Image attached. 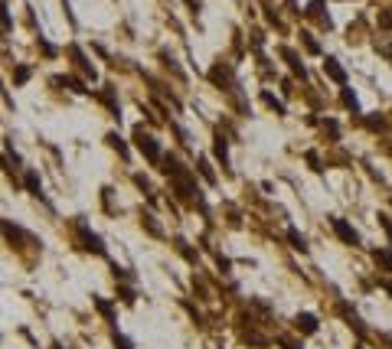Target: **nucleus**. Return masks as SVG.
<instances>
[{"mask_svg": "<svg viewBox=\"0 0 392 349\" xmlns=\"http://www.w3.org/2000/svg\"><path fill=\"white\" fill-rule=\"evenodd\" d=\"M389 343H392V339H389Z\"/></svg>", "mask_w": 392, "mask_h": 349, "instance_id": "nucleus-16", "label": "nucleus"}, {"mask_svg": "<svg viewBox=\"0 0 392 349\" xmlns=\"http://www.w3.org/2000/svg\"><path fill=\"white\" fill-rule=\"evenodd\" d=\"M334 232L346 241V245H360V235H356V229H350L343 219H334Z\"/></svg>", "mask_w": 392, "mask_h": 349, "instance_id": "nucleus-2", "label": "nucleus"}, {"mask_svg": "<svg viewBox=\"0 0 392 349\" xmlns=\"http://www.w3.org/2000/svg\"><path fill=\"white\" fill-rule=\"evenodd\" d=\"M26 78H30V66H20V69L13 72V82H16V85H23Z\"/></svg>", "mask_w": 392, "mask_h": 349, "instance_id": "nucleus-10", "label": "nucleus"}, {"mask_svg": "<svg viewBox=\"0 0 392 349\" xmlns=\"http://www.w3.org/2000/svg\"><path fill=\"white\" fill-rule=\"evenodd\" d=\"M216 157L222 160V167L229 163V154H226V140H222V137H216Z\"/></svg>", "mask_w": 392, "mask_h": 349, "instance_id": "nucleus-9", "label": "nucleus"}, {"mask_svg": "<svg viewBox=\"0 0 392 349\" xmlns=\"http://www.w3.org/2000/svg\"><path fill=\"white\" fill-rule=\"evenodd\" d=\"M134 137H138L141 154H147V160H150V163H157V160H160V147H157V140H154V137H147L144 131H138Z\"/></svg>", "mask_w": 392, "mask_h": 349, "instance_id": "nucleus-1", "label": "nucleus"}, {"mask_svg": "<svg viewBox=\"0 0 392 349\" xmlns=\"http://www.w3.org/2000/svg\"><path fill=\"white\" fill-rule=\"evenodd\" d=\"M324 72H327V75H330V78H334V82H340V85L346 82V72H343V69H340V66H337V59H327V62H324Z\"/></svg>", "mask_w": 392, "mask_h": 349, "instance_id": "nucleus-6", "label": "nucleus"}, {"mask_svg": "<svg viewBox=\"0 0 392 349\" xmlns=\"http://www.w3.org/2000/svg\"><path fill=\"white\" fill-rule=\"evenodd\" d=\"M0 30H10V13H7V4H0Z\"/></svg>", "mask_w": 392, "mask_h": 349, "instance_id": "nucleus-11", "label": "nucleus"}, {"mask_svg": "<svg viewBox=\"0 0 392 349\" xmlns=\"http://www.w3.org/2000/svg\"><path fill=\"white\" fill-rule=\"evenodd\" d=\"M294 330H298V333H317V317L298 313V317H294Z\"/></svg>", "mask_w": 392, "mask_h": 349, "instance_id": "nucleus-3", "label": "nucleus"}, {"mask_svg": "<svg viewBox=\"0 0 392 349\" xmlns=\"http://www.w3.org/2000/svg\"><path fill=\"white\" fill-rule=\"evenodd\" d=\"M376 261H379V264H386L389 271H392V255H389V252H376Z\"/></svg>", "mask_w": 392, "mask_h": 349, "instance_id": "nucleus-13", "label": "nucleus"}, {"mask_svg": "<svg viewBox=\"0 0 392 349\" xmlns=\"http://www.w3.org/2000/svg\"><path fill=\"white\" fill-rule=\"evenodd\" d=\"M79 232H82V241H85V248L88 252H95V255H105V245H102V238L98 235H92L85 225H79Z\"/></svg>", "mask_w": 392, "mask_h": 349, "instance_id": "nucleus-5", "label": "nucleus"}, {"mask_svg": "<svg viewBox=\"0 0 392 349\" xmlns=\"http://www.w3.org/2000/svg\"><path fill=\"white\" fill-rule=\"evenodd\" d=\"M26 190H30L33 196H40V193H43V183H40V176H36V173H26Z\"/></svg>", "mask_w": 392, "mask_h": 349, "instance_id": "nucleus-7", "label": "nucleus"}, {"mask_svg": "<svg viewBox=\"0 0 392 349\" xmlns=\"http://www.w3.org/2000/svg\"><path fill=\"white\" fill-rule=\"evenodd\" d=\"M343 105H346V108H353V111H356V95L350 92V88H343Z\"/></svg>", "mask_w": 392, "mask_h": 349, "instance_id": "nucleus-12", "label": "nucleus"}, {"mask_svg": "<svg viewBox=\"0 0 392 349\" xmlns=\"http://www.w3.org/2000/svg\"><path fill=\"white\" fill-rule=\"evenodd\" d=\"M0 232L7 235V241H13V245H20V241H26V232L20 225H13V222H0Z\"/></svg>", "mask_w": 392, "mask_h": 349, "instance_id": "nucleus-4", "label": "nucleus"}, {"mask_svg": "<svg viewBox=\"0 0 392 349\" xmlns=\"http://www.w3.org/2000/svg\"><path fill=\"white\" fill-rule=\"evenodd\" d=\"M95 307H98V313H102V317H105V320H108V323H111V320H114V313H111V303H108V300H102V297H95Z\"/></svg>", "mask_w": 392, "mask_h": 349, "instance_id": "nucleus-8", "label": "nucleus"}, {"mask_svg": "<svg viewBox=\"0 0 392 349\" xmlns=\"http://www.w3.org/2000/svg\"><path fill=\"white\" fill-rule=\"evenodd\" d=\"M114 346H118V349H131V343L124 336H118V333H114Z\"/></svg>", "mask_w": 392, "mask_h": 349, "instance_id": "nucleus-14", "label": "nucleus"}, {"mask_svg": "<svg viewBox=\"0 0 392 349\" xmlns=\"http://www.w3.org/2000/svg\"><path fill=\"white\" fill-rule=\"evenodd\" d=\"M379 26H392V13H379Z\"/></svg>", "mask_w": 392, "mask_h": 349, "instance_id": "nucleus-15", "label": "nucleus"}]
</instances>
